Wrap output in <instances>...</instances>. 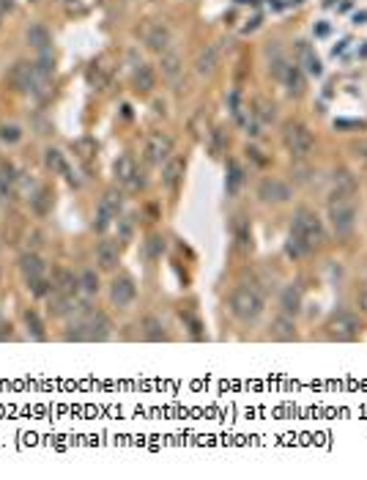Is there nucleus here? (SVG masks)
Here are the masks:
<instances>
[{"mask_svg": "<svg viewBox=\"0 0 367 480\" xmlns=\"http://www.w3.org/2000/svg\"><path fill=\"white\" fill-rule=\"evenodd\" d=\"M25 324H28V332H31L36 340H47L44 324H41V319L36 316V310H25Z\"/></svg>", "mask_w": 367, "mask_h": 480, "instance_id": "obj_30", "label": "nucleus"}, {"mask_svg": "<svg viewBox=\"0 0 367 480\" xmlns=\"http://www.w3.org/2000/svg\"><path fill=\"white\" fill-rule=\"evenodd\" d=\"M22 138V129L17 124H3L0 126V141L3 143H17Z\"/></svg>", "mask_w": 367, "mask_h": 480, "instance_id": "obj_34", "label": "nucleus"}, {"mask_svg": "<svg viewBox=\"0 0 367 480\" xmlns=\"http://www.w3.org/2000/svg\"><path fill=\"white\" fill-rule=\"evenodd\" d=\"M14 184H17V176H14V168L11 165H0V198H11L14 193Z\"/></svg>", "mask_w": 367, "mask_h": 480, "instance_id": "obj_25", "label": "nucleus"}, {"mask_svg": "<svg viewBox=\"0 0 367 480\" xmlns=\"http://www.w3.org/2000/svg\"><path fill=\"white\" fill-rule=\"evenodd\" d=\"M239 184H242V168L233 162V165H230V181H227V193H236V190H239Z\"/></svg>", "mask_w": 367, "mask_h": 480, "instance_id": "obj_36", "label": "nucleus"}, {"mask_svg": "<svg viewBox=\"0 0 367 480\" xmlns=\"http://www.w3.org/2000/svg\"><path fill=\"white\" fill-rule=\"evenodd\" d=\"M159 69H162V77L165 80H170V83H175L178 77H181V58L175 53H162V61H159Z\"/></svg>", "mask_w": 367, "mask_h": 480, "instance_id": "obj_22", "label": "nucleus"}, {"mask_svg": "<svg viewBox=\"0 0 367 480\" xmlns=\"http://www.w3.org/2000/svg\"><path fill=\"white\" fill-rule=\"evenodd\" d=\"M282 77H285L288 93H291V96H301V91H304V80H301V71H299L296 66H288Z\"/></svg>", "mask_w": 367, "mask_h": 480, "instance_id": "obj_26", "label": "nucleus"}, {"mask_svg": "<svg viewBox=\"0 0 367 480\" xmlns=\"http://www.w3.org/2000/svg\"><path fill=\"white\" fill-rule=\"evenodd\" d=\"M329 195H356V178L348 170H337L332 176V190Z\"/></svg>", "mask_w": 367, "mask_h": 480, "instance_id": "obj_20", "label": "nucleus"}, {"mask_svg": "<svg viewBox=\"0 0 367 480\" xmlns=\"http://www.w3.org/2000/svg\"><path fill=\"white\" fill-rule=\"evenodd\" d=\"M356 305H359V310H362V313L367 316V283L362 285L359 291H356Z\"/></svg>", "mask_w": 367, "mask_h": 480, "instance_id": "obj_38", "label": "nucleus"}, {"mask_svg": "<svg viewBox=\"0 0 367 480\" xmlns=\"http://www.w3.org/2000/svg\"><path fill=\"white\" fill-rule=\"evenodd\" d=\"M329 225L337 239L351 236L356 225V195H329Z\"/></svg>", "mask_w": 367, "mask_h": 480, "instance_id": "obj_2", "label": "nucleus"}, {"mask_svg": "<svg viewBox=\"0 0 367 480\" xmlns=\"http://www.w3.org/2000/svg\"><path fill=\"white\" fill-rule=\"evenodd\" d=\"M263 297L252 285H239L230 294V313L239 321H255L263 313Z\"/></svg>", "mask_w": 367, "mask_h": 480, "instance_id": "obj_4", "label": "nucleus"}, {"mask_svg": "<svg viewBox=\"0 0 367 480\" xmlns=\"http://www.w3.org/2000/svg\"><path fill=\"white\" fill-rule=\"evenodd\" d=\"M280 307L285 316H299L301 313V288L299 285H285L280 297Z\"/></svg>", "mask_w": 367, "mask_h": 480, "instance_id": "obj_17", "label": "nucleus"}, {"mask_svg": "<svg viewBox=\"0 0 367 480\" xmlns=\"http://www.w3.org/2000/svg\"><path fill=\"white\" fill-rule=\"evenodd\" d=\"M162 250H165V239H162V236H151V242H148V252H151V258L162 255Z\"/></svg>", "mask_w": 367, "mask_h": 480, "instance_id": "obj_37", "label": "nucleus"}, {"mask_svg": "<svg viewBox=\"0 0 367 480\" xmlns=\"http://www.w3.org/2000/svg\"><path fill=\"white\" fill-rule=\"evenodd\" d=\"M143 154H145V162H148V165H162V162L173 154V141H170V135H165V132H151L148 141H145Z\"/></svg>", "mask_w": 367, "mask_h": 480, "instance_id": "obj_7", "label": "nucleus"}, {"mask_svg": "<svg viewBox=\"0 0 367 480\" xmlns=\"http://www.w3.org/2000/svg\"><path fill=\"white\" fill-rule=\"evenodd\" d=\"M19 272L25 275L28 283L36 280V277H44V261H41L36 252H25V255L19 258Z\"/></svg>", "mask_w": 367, "mask_h": 480, "instance_id": "obj_18", "label": "nucleus"}, {"mask_svg": "<svg viewBox=\"0 0 367 480\" xmlns=\"http://www.w3.org/2000/svg\"><path fill=\"white\" fill-rule=\"evenodd\" d=\"M291 195H294V190H291V184L282 181V178L266 176L261 178V184H258V198H261L263 203H288Z\"/></svg>", "mask_w": 367, "mask_h": 480, "instance_id": "obj_8", "label": "nucleus"}, {"mask_svg": "<svg viewBox=\"0 0 367 480\" xmlns=\"http://www.w3.org/2000/svg\"><path fill=\"white\" fill-rule=\"evenodd\" d=\"M9 83H11V86H14L17 91L33 93V88H36V69H33V63H28V61H19L17 66L9 71Z\"/></svg>", "mask_w": 367, "mask_h": 480, "instance_id": "obj_11", "label": "nucleus"}, {"mask_svg": "<svg viewBox=\"0 0 367 480\" xmlns=\"http://www.w3.org/2000/svg\"><path fill=\"white\" fill-rule=\"evenodd\" d=\"M11 9H14V0H0V17H3V14H9Z\"/></svg>", "mask_w": 367, "mask_h": 480, "instance_id": "obj_39", "label": "nucleus"}, {"mask_svg": "<svg viewBox=\"0 0 367 480\" xmlns=\"http://www.w3.org/2000/svg\"><path fill=\"white\" fill-rule=\"evenodd\" d=\"M217 66H219V53H217L214 44H206V47L197 53V58H195V71H197L200 77H211V74L217 71Z\"/></svg>", "mask_w": 367, "mask_h": 480, "instance_id": "obj_15", "label": "nucleus"}, {"mask_svg": "<svg viewBox=\"0 0 367 480\" xmlns=\"http://www.w3.org/2000/svg\"><path fill=\"white\" fill-rule=\"evenodd\" d=\"M118 261H121V245L113 242V239H105V242L96 247V264H99V269L113 272V269L118 267Z\"/></svg>", "mask_w": 367, "mask_h": 480, "instance_id": "obj_13", "label": "nucleus"}, {"mask_svg": "<svg viewBox=\"0 0 367 480\" xmlns=\"http://www.w3.org/2000/svg\"><path fill=\"white\" fill-rule=\"evenodd\" d=\"M31 206H33V212L38 217H44V214L53 209V190L50 187H38V193L31 195Z\"/></svg>", "mask_w": 367, "mask_h": 480, "instance_id": "obj_24", "label": "nucleus"}, {"mask_svg": "<svg viewBox=\"0 0 367 480\" xmlns=\"http://www.w3.org/2000/svg\"><path fill=\"white\" fill-rule=\"evenodd\" d=\"M80 288L86 291V294H99V275L93 272V269H88L80 275Z\"/></svg>", "mask_w": 367, "mask_h": 480, "instance_id": "obj_33", "label": "nucleus"}, {"mask_svg": "<svg viewBox=\"0 0 367 480\" xmlns=\"http://www.w3.org/2000/svg\"><path fill=\"white\" fill-rule=\"evenodd\" d=\"M282 145L288 148V154H291V157L304 160L307 154H313L315 138H313V132H310L304 124H299V121H288V124L282 126Z\"/></svg>", "mask_w": 367, "mask_h": 480, "instance_id": "obj_5", "label": "nucleus"}, {"mask_svg": "<svg viewBox=\"0 0 367 480\" xmlns=\"http://www.w3.org/2000/svg\"><path fill=\"white\" fill-rule=\"evenodd\" d=\"M31 291H33L36 297H47V294H53V283L47 280V277H36V280H31Z\"/></svg>", "mask_w": 367, "mask_h": 480, "instance_id": "obj_35", "label": "nucleus"}, {"mask_svg": "<svg viewBox=\"0 0 367 480\" xmlns=\"http://www.w3.org/2000/svg\"><path fill=\"white\" fill-rule=\"evenodd\" d=\"M132 83H135V91H138V93H151V91L157 88V74H154V69H151V66L140 63V66L135 69Z\"/></svg>", "mask_w": 367, "mask_h": 480, "instance_id": "obj_19", "label": "nucleus"}, {"mask_svg": "<svg viewBox=\"0 0 367 480\" xmlns=\"http://www.w3.org/2000/svg\"><path fill=\"white\" fill-rule=\"evenodd\" d=\"M181 176H184V160H170L162 170V181H165L167 190H175Z\"/></svg>", "mask_w": 367, "mask_h": 480, "instance_id": "obj_23", "label": "nucleus"}, {"mask_svg": "<svg viewBox=\"0 0 367 480\" xmlns=\"http://www.w3.org/2000/svg\"><path fill=\"white\" fill-rule=\"evenodd\" d=\"M145 44L154 50V53H165L170 47V31L165 25H154L148 34H145Z\"/></svg>", "mask_w": 367, "mask_h": 480, "instance_id": "obj_21", "label": "nucleus"}, {"mask_svg": "<svg viewBox=\"0 0 367 480\" xmlns=\"http://www.w3.org/2000/svg\"><path fill=\"white\" fill-rule=\"evenodd\" d=\"M294 236H299L310 252L318 247H324V242H326V233H324V223H321V217L313 212V209H307V206H301L296 209L294 214V228H291Z\"/></svg>", "mask_w": 367, "mask_h": 480, "instance_id": "obj_3", "label": "nucleus"}, {"mask_svg": "<svg viewBox=\"0 0 367 480\" xmlns=\"http://www.w3.org/2000/svg\"><path fill=\"white\" fill-rule=\"evenodd\" d=\"M28 41L33 44L36 50H47V47H50V31H47L44 25H31V31H28Z\"/></svg>", "mask_w": 367, "mask_h": 480, "instance_id": "obj_27", "label": "nucleus"}, {"mask_svg": "<svg viewBox=\"0 0 367 480\" xmlns=\"http://www.w3.org/2000/svg\"><path fill=\"white\" fill-rule=\"evenodd\" d=\"M143 335H145V340H165L167 335H165V327H162V321L154 319V316H148V319L143 321Z\"/></svg>", "mask_w": 367, "mask_h": 480, "instance_id": "obj_29", "label": "nucleus"}, {"mask_svg": "<svg viewBox=\"0 0 367 480\" xmlns=\"http://www.w3.org/2000/svg\"><path fill=\"white\" fill-rule=\"evenodd\" d=\"M115 176H118V181L126 184L129 190H140L143 184H145V178H143V173L138 170V165H135L132 157H121V160L115 162Z\"/></svg>", "mask_w": 367, "mask_h": 480, "instance_id": "obj_12", "label": "nucleus"}, {"mask_svg": "<svg viewBox=\"0 0 367 480\" xmlns=\"http://www.w3.org/2000/svg\"><path fill=\"white\" fill-rule=\"evenodd\" d=\"M269 335L274 340H282V343H291V340L299 338L296 332V321H294V316H277V319L272 321V327H269Z\"/></svg>", "mask_w": 367, "mask_h": 480, "instance_id": "obj_14", "label": "nucleus"}, {"mask_svg": "<svg viewBox=\"0 0 367 480\" xmlns=\"http://www.w3.org/2000/svg\"><path fill=\"white\" fill-rule=\"evenodd\" d=\"M299 55H301V63H304V69L310 71V74H321V61L313 55V50L307 47V44H301L299 47Z\"/></svg>", "mask_w": 367, "mask_h": 480, "instance_id": "obj_31", "label": "nucleus"}, {"mask_svg": "<svg viewBox=\"0 0 367 480\" xmlns=\"http://www.w3.org/2000/svg\"><path fill=\"white\" fill-rule=\"evenodd\" d=\"M135 297H138V285L132 277H115L113 283H110V302L115 305V307H126V305L135 302Z\"/></svg>", "mask_w": 367, "mask_h": 480, "instance_id": "obj_10", "label": "nucleus"}, {"mask_svg": "<svg viewBox=\"0 0 367 480\" xmlns=\"http://www.w3.org/2000/svg\"><path fill=\"white\" fill-rule=\"evenodd\" d=\"M285 252H288L291 258H301V255H307V252H310V247H307L299 236L291 233V236H288V242H285Z\"/></svg>", "mask_w": 367, "mask_h": 480, "instance_id": "obj_32", "label": "nucleus"}, {"mask_svg": "<svg viewBox=\"0 0 367 480\" xmlns=\"http://www.w3.org/2000/svg\"><path fill=\"white\" fill-rule=\"evenodd\" d=\"M324 330H326V335L332 340H356L359 332H362V324L348 310H334L332 316L326 319V324H324Z\"/></svg>", "mask_w": 367, "mask_h": 480, "instance_id": "obj_6", "label": "nucleus"}, {"mask_svg": "<svg viewBox=\"0 0 367 480\" xmlns=\"http://www.w3.org/2000/svg\"><path fill=\"white\" fill-rule=\"evenodd\" d=\"M44 162H47V168L55 170V173H69V165H66L63 154H61L58 148H47V151H44Z\"/></svg>", "mask_w": 367, "mask_h": 480, "instance_id": "obj_28", "label": "nucleus"}, {"mask_svg": "<svg viewBox=\"0 0 367 480\" xmlns=\"http://www.w3.org/2000/svg\"><path fill=\"white\" fill-rule=\"evenodd\" d=\"M113 332V321L102 310H86L83 319H77L66 332V340H107Z\"/></svg>", "mask_w": 367, "mask_h": 480, "instance_id": "obj_1", "label": "nucleus"}, {"mask_svg": "<svg viewBox=\"0 0 367 480\" xmlns=\"http://www.w3.org/2000/svg\"><path fill=\"white\" fill-rule=\"evenodd\" d=\"M121 209H123V193L121 190H107L102 203H99V214H96L99 223H93V228H99V231L107 228V223H110L113 217H118Z\"/></svg>", "mask_w": 367, "mask_h": 480, "instance_id": "obj_9", "label": "nucleus"}, {"mask_svg": "<svg viewBox=\"0 0 367 480\" xmlns=\"http://www.w3.org/2000/svg\"><path fill=\"white\" fill-rule=\"evenodd\" d=\"M53 291L63 294V297H74L80 291V277H74L69 269H55L53 275Z\"/></svg>", "mask_w": 367, "mask_h": 480, "instance_id": "obj_16", "label": "nucleus"}]
</instances>
